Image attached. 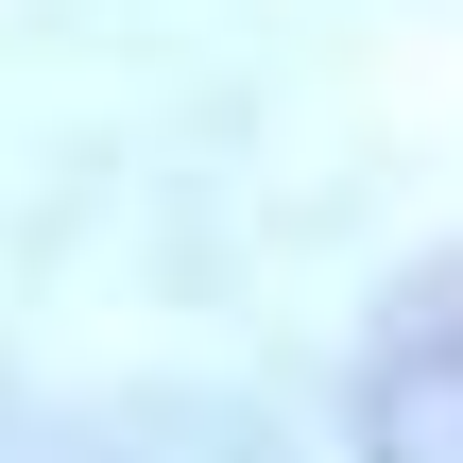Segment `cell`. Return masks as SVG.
Masks as SVG:
<instances>
[{"mask_svg": "<svg viewBox=\"0 0 463 463\" xmlns=\"http://www.w3.org/2000/svg\"><path fill=\"white\" fill-rule=\"evenodd\" d=\"M361 447L378 463H463V258L395 275V309L361 344Z\"/></svg>", "mask_w": 463, "mask_h": 463, "instance_id": "obj_1", "label": "cell"}]
</instances>
